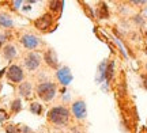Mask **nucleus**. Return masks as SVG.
Here are the masks:
<instances>
[{
	"instance_id": "nucleus-6",
	"label": "nucleus",
	"mask_w": 147,
	"mask_h": 133,
	"mask_svg": "<svg viewBox=\"0 0 147 133\" xmlns=\"http://www.w3.org/2000/svg\"><path fill=\"white\" fill-rule=\"evenodd\" d=\"M21 43L23 45V48L29 49V50H34L37 49L40 45H41V39L34 35V34H30V33H26L21 37Z\"/></svg>"
},
{
	"instance_id": "nucleus-14",
	"label": "nucleus",
	"mask_w": 147,
	"mask_h": 133,
	"mask_svg": "<svg viewBox=\"0 0 147 133\" xmlns=\"http://www.w3.org/2000/svg\"><path fill=\"white\" fill-rule=\"evenodd\" d=\"M106 67H108V60H104V61H102V63L100 64V67H98V74H100L98 79H97V82H98V83H101L102 80H105Z\"/></svg>"
},
{
	"instance_id": "nucleus-29",
	"label": "nucleus",
	"mask_w": 147,
	"mask_h": 133,
	"mask_svg": "<svg viewBox=\"0 0 147 133\" xmlns=\"http://www.w3.org/2000/svg\"><path fill=\"white\" fill-rule=\"evenodd\" d=\"M144 68H146V71H147V63H146V65H144Z\"/></svg>"
},
{
	"instance_id": "nucleus-10",
	"label": "nucleus",
	"mask_w": 147,
	"mask_h": 133,
	"mask_svg": "<svg viewBox=\"0 0 147 133\" xmlns=\"http://www.w3.org/2000/svg\"><path fill=\"white\" fill-rule=\"evenodd\" d=\"M16 54H18V50L16 48L12 45V43H8V45H4V48H3V57L5 60H14L16 57Z\"/></svg>"
},
{
	"instance_id": "nucleus-5",
	"label": "nucleus",
	"mask_w": 147,
	"mask_h": 133,
	"mask_svg": "<svg viewBox=\"0 0 147 133\" xmlns=\"http://www.w3.org/2000/svg\"><path fill=\"white\" fill-rule=\"evenodd\" d=\"M23 64H25L27 71L33 72V71L38 69V67L41 65V56L38 53H36V52H30V53H27L26 57L23 59Z\"/></svg>"
},
{
	"instance_id": "nucleus-2",
	"label": "nucleus",
	"mask_w": 147,
	"mask_h": 133,
	"mask_svg": "<svg viewBox=\"0 0 147 133\" xmlns=\"http://www.w3.org/2000/svg\"><path fill=\"white\" fill-rule=\"evenodd\" d=\"M57 94V86L53 82H42L37 86V95L44 102H51Z\"/></svg>"
},
{
	"instance_id": "nucleus-9",
	"label": "nucleus",
	"mask_w": 147,
	"mask_h": 133,
	"mask_svg": "<svg viewBox=\"0 0 147 133\" xmlns=\"http://www.w3.org/2000/svg\"><path fill=\"white\" fill-rule=\"evenodd\" d=\"M44 61L51 68H53V69L59 68V60H57V56H56V52L53 49H47L44 52Z\"/></svg>"
},
{
	"instance_id": "nucleus-13",
	"label": "nucleus",
	"mask_w": 147,
	"mask_h": 133,
	"mask_svg": "<svg viewBox=\"0 0 147 133\" xmlns=\"http://www.w3.org/2000/svg\"><path fill=\"white\" fill-rule=\"evenodd\" d=\"M95 15H97L98 19H108L109 18L108 5L105 3H100V7H97V11H95Z\"/></svg>"
},
{
	"instance_id": "nucleus-1",
	"label": "nucleus",
	"mask_w": 147,
	"mask_h": 133,
	"mask_svg": "<svg viewBox=\"0 0 147 133\" xmlns=\"http://www.w3.org/2000/svg\"><path fill=\"white\" fill-rule=\"evenodd\" d=\"M71 113L65 106H55L48 112V120L56 126H64L69 121Z\"/></svg>"
},
{
	"instance_id": "nucleus-3",
	"label": "nucleus",
	"mask_w": 147,
	"mask_h": 133,
	"mask_svg": "<svg viewBox=\"0 0 147 133\" xmlns=\"http://www.w3.org/2000/svg\"><path fill=\"white\" fill-rule=\"evenodd\" d=\"M7 79L10 80L11 83H18L21 84L22 82H25V72H23V68L21 65H16V64H12L8 67L7 69Z\"/></svg>"
},
{
	"instance_id": "nucleus-26",
	"label": "nucleus",
	"mask_w": 147,
	"mask_h": 133,
	"mask_svg": "<svg viewBox=\"0 0 147 133\" xmlns=\"http://www.w3.org/2000/svg\"><path fill=\"white\" fill-rule=\"evenodd\" d=\"M22 130H23V133H32V129L27 128V126H22Z\"/></svg>"
},
{
	"instance_id": "nucleus-8",
	"label": "nucleus",
	"mask_w": 147,
	"mask_h": 133,
	"mask_svg": "<svg viewBox=\"0 0 147 133\" xmlns=\"http://www.w3.org/2000/svg\"><path fill=\"white\" fill-rule=\"evenodd\" d=\"M56 76H57V80L63 86H68L74 79L72 74H71V69H69L68 67H60V68L57 69Z\"/></svg>"
},
{
	"instance_id": "nucleus-24",
	"label": "nucleus",
	"mask_w": 147,
	"mask_h": 133,
	"mask_svg": "<svg viewBox=\"0 0 147 133\" xmlns=\"http://www.w3.org/2000/svg\"><path fill=\"white\" fill-rule=\"evenodd\" d=\"M5 42V35L4 34H0V46H3Z\"/></svg>"
},
{
	"instance_id": "nucleus-28",
	"label": "nucleus",
	"mask_w": 147,
	"mask_h": 133,
	"mask_svg": "<svg viewBox=\"0 0 147 133\" xmlns=\"http://www.w3.org/2000/svg\"><path fill=\"white\" fill-rule=\"evenodd\" d=\"M144 15H147V7H144Z\"/></svg>"
},
{
	"instance_id": "nucleus-22",
	"label": "nucleus",
	"mask_w": 147,
	"mask_h": 133,
	"mask_svg": "<svg viewBox=\"0 0 147 133\" xmlns=\"http://www.w3.org/2000/svg\"><path fill=\"white\" fill-rule=\"evenodd\" d=\"M12 5H14V8H15V10H18V8H21L22 1L21 0H19V1H12Z\"/></svg>"
},
{
	"instance_id": "nucleus-11",
	"label": "nucleus",
	"mask_w": 147,
	"mask_h": 133,
	"mask_svg": "<svg viewBox=\"0 0 147 133\" xmlns=\"http://www.w3.org/2000/svg\"><path fill=\"white\" fill-rule=\"evenodd\" d=\"M32 83L30 82H22L19 87H18V92H19V95L23 96V98H29V96L32 95Z\"/></svg>"
},
{
	"instance_id": "nucleus-4",
	"label": "nucleus",
	"mask_w": 147,
	"mask_h": 133,
	"mask_svg": "<svg viewBox=\"0 0 147 133\" xmlns=\"http://www.w3.org/2000/svg\"><path fill=\"white\" fill-rule=\"evenodd\" d=\"M71 113L75 120L78 121H83L87 117V107H86V102L82 101V99H78V101L72 102L71 105Z\"/></svg>"
},
{
	"instance_id": "nucleus-17",
	"label": "nucleus",
	"mask_w": 147,
	"mask_h": 133,
	"mask_svg": "<svg viewBox=\"0 0 147 133\" xmlns=\"http://www.w3.org/2000/svg\"><path fill=\"white\" fill-rule=\"evenodd\" d=\"M63 7H64V1H51L49 3V8L53 12H61Z\"/></svg>"
},
{
	"instance_id": "nucleus-20",
	"label": "nucleus",
	"mask_w": 147,
	"mask_h": 133,
	"mask_svg": "<svg viewBox=\"0 0 147 133\" xmlns=\"http://www.w3.org/2000/svg\"><path fill=\"white\" fill-rule=\"evenodd\" d=\"M5 133H21V129L15 125H7L5 126Z\"/></svg>"
},
{
	"instance_id": "nucleus-18",
	"label": "nucleus",
	"mask_w": 147,
	"mask_h": 133,
	"mask_svg": "<svg viewBox=\"0 0 147 133\" xmlns=\"http://www.w3.org/2000/svg\"><path fill=\"white\" fill-rule=\"evenodd\" d=\"M29 109H30V112H32L33 114H36V116H38V114H41L42 113V106H41V103H38V102H33V103H30Z\"/></svg>"
},
{
	"instance_id": "nucleus-27",
	"label": "nucleus",
	"mask_w": 147,
	"mask_h": 133,
	"mask_svg": "<svg viewBox=\"0 0 147 133\" xmlns=\"http://www.w3.org/2000/svg\"><path fill=\"white\" fill-rule=\"evenodd\" d=\"M143 50H144V53L147 54V45H146V46H144V49H143Z\"/></svg>"
},
{
	"instance_id": "nucleus-21",
	"label": "nucleus",
	"mask_w": 147,
	"mask_h": 133,
	"mask_svg": "<svg viewBox=\"0 0 147 133\" xmlns=\"http://www.w3.org/2000/svg\"><path fill=\"white\" fill-rule=\"evenodd\" d=\"M83 8H84V11L87 12V15L90 16V19H94V18H95V14L93 12V10H91V7H90L89 4H86V3H84V4H83Z\"/></svg>"
},
{
	"instance_id": "nucleus-19",
	"label": "nucleus",
	"mask_w": 147,
	"mask_h": 133,
	"mask_svg": "<svg viewBox=\"0 0 147 133\" xmlns=\"http://www.w3.org/2000/svg\"><path fill=\"white\" fill-rule=\"evenodd\" d=\"M132 21H134V23H135V25H138L139 27H143L144 25H146V19H144V16L140 15V14L132 16Z\"/></svg>"
},
{
	"instance_id": "nucleus-15",
	"label": "nucleus",
	"mask_w": 147,
	"mask_h": 133,
	"mask_svg": "<svg viewBox=\"0 0 147 133\" xmlns=\"http://www.w3.org/2000/svg\"><path fill=\"white\" fill-rule=\"evenodd\" d=\"M115 76V61H110L108 63V67H106V74H105V80L106 82H110Z\"/></svg>"
},
{
	"instance_id": "nucleus-16",
	"label": "nucleus",
	"mask_w": 147,
	"mask_h": 133,
	"mask_svg": "<svg viewBox=\"0 0 147 133\" xmlns=\"http://www.w3.org/2000/svg\"><path fill=\"white\" fill-rule=\"evenodd\" d=\"M11 112L12 113H19L22 110V101L19 99V98H16V99H14V101L11 102Z\"/></svg>"
},
{
	"instance_id": "nucleus-7",
	"label": "nucleus",
	"mask_w": 147,
	"mask_h": 133,
	"mask_svg": "<svg viewBox=\"0 0 147 133\" xmlns=\"http://www.w3.org/2000/svg\"><path fill=\"white\" fill-rule=\"evenodd\" d=\"M52 23H53V15L49 14V12H47V14H44L41 18H38V19L34 22V26H36V29H38V30L45 31V30H48L49 27L52 26Z\"/></svg>"
},
{
	"instance_id": "nucleus-23",
	"label": "nucleus",
	"mask_w": 147,
	"mask_h": 133,
	"mask_svg": "<svg viewBox=\"0 0 147 133\" xmlns=\"http://www.w3.org/2000/svg\"><path fill=\"white\" fill-rule=\"evenodd\" d=\"M142 80H143V87H144V90H147V75H142Z\"/></svg>"
},
{
	"instance_id": "nucleus-12",
	"label": "nucleus",
	"mask_w": 147,
	"mask_h": 133,
	"mask_svg": "<svg viewBox=\"0 0 147 133\" xmlns=\"http://www.w3.org/2000/svg\"><path fill=\"white\" fill-rule=\"evenodd\" d=\"M0 27L3 29H11L14 27V21L8 14L5 12H0Z\"/></svg>"
},
{
	"instance_id": "nucleus-25",
	"label": "nucleus",
	"mask_w": 147,
	"mask_h": 133,
	"mask_svg": "<svg viewBox=\"0 0 147 133\" xmlns=\"http://www.w3.org/2000/svg\"><path fill=\"white\" fill-rule=\"evenodd\" d=\"M147 1H132V4L134 5H144Z\"/></svg>"
}]
</instances>
